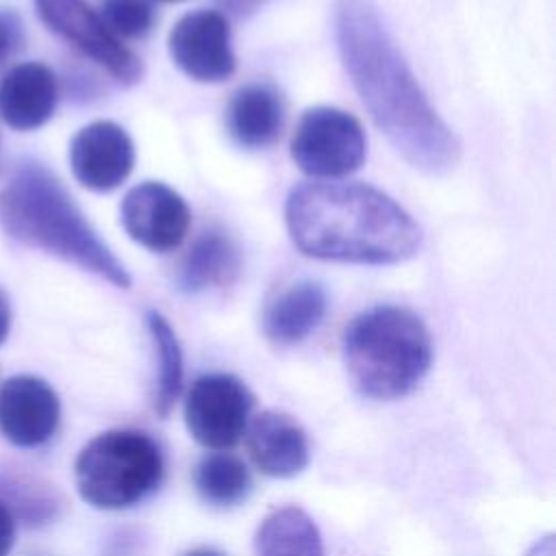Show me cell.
Wrapping results in <instances>:
<instances>
[{"label":"cell","mask_w":556,"mask_h":556,"mask_svg":"<svg viewBox=\"0 0 556 556\" xmlns=\"http://www.w3.org/2000/svg\"><path fill=\"white\" fill-rule=\"evenodd\" d=\"M148 330L159 358V380L154 393V410L167 417L182 387V352L169 321L156 313H148Z\"/></svg>","instance_id":"ffe728a7"},{"label":"cell","mask_w":556,"mask_h":556,"mask_svg":"<svg viewBox=\"0 0 556 556\" xmlns=\"http://www.w3.org/2000/svg\"><path fill=\"white\" fill-rule=\"evenodd\" d=\"M159 2H180V0H159Z\"/></svg>","instance_id":"83f0119b"},{"label":"cell","mask_w":556,"mask_h":556,"mask_svg":"<svg viewBox=\"0 0 556 556\" xmlns=\"http://www.w3.org/2000/svg\"><path fill=\"white\" fill-rule=\"evenodd\" d=\"M254 397L232 374L198 376L185 397L189 434L208 450L232 447L248 428Z\"/></svg>","instance_id":"52a82bcc"},{"label":"cell","mask_w":556,"mask_h":556,"mask_svg":"<svg viewBox=\"0 0 556 556\" xmlns=\"http://www.w3.org/2000/svg\"><path fill=\"white\" fill-rule=\"evenodd\" d=\"M122 226L132 241L152 250L178 248L189 230V206L167 185L146 180L132 187L119 206Z\"/></svg>","instance_id":"30bf717a"},{"label":"cell","mask_w":556,"mask_h":556,"mask_svg":"<svg viewBox=\"0 0 556 556\" xmlns=\"http://www.w3.org/2000/svg\"><path fill=\"white\" fill-rule=\"evenodd\" d=\"M20 28L11 24L9 17L0 15V65L7 61V56L13 54V50L20 46Z\"/></svg>","instance_id":"7402d4cb"},{"label":"cell","mask_w":556,"mask_h":556,"mask_svg":"<svg viewBox=\"0 0 556 556\" xmlns=\"http://www.w3.org/2000/svg\"><path fill=\"white\" fill-rule=\"evenodd\" d=\"M56 100V76L46 63H17L0 78V117L13 130L41 128L54 115Z\"/></svg>","instance_id":"5bb4252c"},{"label":"cell","mask_w":556,"mask_h":556,"mask_svg":"<svg viewBox=\"0 0 556 556\" xmlns=\"http://www.w3.org/2000/svg\"><path fill=\"white\" fill-rule=\"evenodd\" d=\"M254 556H324L321 534L306 510L280 506L258 523Z\"/></svg>","instance_id":"e0dca14e"},{"label":"cell","mask_w":556,"mask_h":556,"mask_svg":"<svg viewBox=\"0 0 556 556\" xmlns=\"http://www.w3.org/2000/svg\"><path fill=\"white\" fill-rule=\"evenodd\" d=\"M285 222L295 248L319 261L391 265L417 254L421 230L387 193L361 182L291 189Z\"/></svg>","instance_id":"7a4b0ae2"},{"label":"cell","mask_w":556,"mask_h":556,"mask_svg":"<svg viewBox=\"0 0 556 556\" xmlns=\"http://www.w3.org/2000/svg\"><path fill=\"white\" fill-rule=\"evenodd\" d=\"M39 20L59 37L78 48L93 63L104 67L122 85H135L143 76V65L122 39H117L100 13L83 0H35Z\"/></svg>","instance_id":"ba28073f"},{"label":"cell","mask_w":556,"mask_h":556,"mask_svg":"<svg viewBox=\"0 0 556 556\" xmlns=\"http://www.w3.org/2000/svg\"><path fill=\"white\" fill-rule=\"evenodd\" d=\"M217 2L226 13H230L235 17H248V15L256 13L267 0H217Z\"/></svg>","instance_id":"cb8c5ba5"},{"label":"cell","mask_w":556,"mask_h":556,"mask_svg":"<svg viewBox=\"0 0 556 556\" xmlns=\"http://www.w3.org/2000/svg\"><path fill=\"white\" fill-rule=\"evenodd\" d=\"M185 556H224V554H219V552H215V549H208V547H198V549L187 552Z\"/></svg>","instance_id":"4316f807"},{"label":"cell","mask_w":556,"mask_h":556,"mask_svg":"<svg viewBox=\"0 0 556 556\" xmlns=\"http://www.w3.org/2000/svg\"><path fill=\"white\" fill-rule=\"evenodd\" d=\"M11 328V306L9 300L4 298V293L0 291V343L7 339Z\"/></svg>","instance_id":"d4e9b609"},{"label":"cell","mask_w":556,"mask_h":556,"mask_svg":"<svg viewBox=\"0 0 556 556\" xmlns=\"http://www.w3.org/2000/svg\"><path fill=\"white\" fill-rule=\"evenodd\" d=\"M239 263V250L232 239L219 230H208L189 248L176 280L182 291L200 293L235 278Z\"/></svg>","instance_id":"ac0fdd59"},{"label":"cell","mask_w":556,"mask_h":556,"mask_svg":"<svg viewBox=\"0 0 556 556\" xmlns=\"http://www.w3.org/2000/svg\"><path fill=\"white\" fill-rule=\"evenodd\" d=\"M245 445L256 469L271 478H293L308 465V439L295 417L263 410L245 428Z\"/></svg>","instance_id":"4fadbf2b"},{"label":"cell","mask_w":556,"mask_h":556,"mask_svg":"<svg viewBox=\"0 0 556 556\" xmlns=\"http://www.w3.org/2000/svg\"><path fill=\"white\" fill-rule=\"evenodd\" d=\"M365 132L358 119L334 106L304 111L291 139L295 165L315 178H341L365 161Z\"/></svg>","instance_id":"8992f818"},{"label":"cell","mask_w":556,"mask_h":556,"mask_svg":"<svg viewBox=\"0 0 556 556\" xmlns=\"http://www.w3.org/2000/svg\"><path fill=\"white\" fill-rule=\"evenodd\" d=\"M61 421V402L54 389L37 376H11L0 387V432L17 447L48 443Z\"/></svg>","instance_id":"8fae6325"},{"label":"cell","mask_w":556,"mask_h":556,"mask_svg":"<svg viewBox=\"0 0 556 556\" xmlns=\"http://www.w3.org/2000/svg\"><path fill=\"white\" fill-rule=\"evenodd\" d=\"M334 35L354 89L389 143L421 172H450L460 143L421 91L374 2L337 0Z\"/></svg>","instance_id":"6da1fadb"},{"label":"cell","mask_w":556,"mask_h":556,"mask_svg":"<svg viewBox=\"0 0 556 556\" xmlns=\"http://www.w3.org/2000/svg\"><path fill=\"white\" fill-rule=\"evenodd\" d=\"M165 463L159 443L141 430H106L76 456L78 495L93 508L122 510L154 493Z\"/></svg>","instance_id":"5b68a950"},{"label":"cell","mask_w":556,"mask_h":556,"mask_svg":"<svg viewBox=\"0 0 556 556\" xmlns=\"http://www.w3.org/2000/svg\"><path fill=\"white\" fill-rule=\"evenodd\" d=\"M193 484L202 502L228 508L243 502L252 491V476L243 460L226 452L206 454L193 471Z\"/></svg>","instance_id":"d6986e66"},{"label":"cell","mask_w":556,"mask_h":556,"mask_svg":"<svg viewBox=\"0 0 556 556\" xmlns=\"http://www.w3.org/2000/svg\"><path fill=\"white\" fill-rule=\"evenodd\" d=\"M328 298L321 285L302 280L278 293L263 313V332L276 345L304 341L324 319Z\"/></svg>","instance_id":"9a60e30c"},{"label":"cell","mask_w":556,"mask_h":556,"mask_svg":"<svg viewBox=\"0 0 556 556\" xmlns=\"http://www.w3.org/2000/svg\"><path fill=\"white\" fill-rule=\"evenodd\" d=\"M100 17L117 39H137L150 33L154 7L152 0H104Z\"/></svg>","instance_id":"44dd1931"},{"label":"cell","mask_w":556,"mask_h":556,"mask_svg":"<svg viewBox=\"0 0 556 556\" xmlns=\"http://www.w3.org/2000/svg\"><path fill=\"white\" fill-rule=\"evenodd\" d=\"M343 363L352 384L371 400L410 393L432 363L426 324L402 306H374L343 330Z\"/></svg>","instance_id":"277c9868"},{"label":"cell","mask_w":556,"mask_h":556,"mask_svg":"<svg viewBox=\"0 0 556 556\" xmlns=\"http://www.w3.org/2000/svg\"><path fill=\"white\" fill-rule=\"evenodd\" d=\"M528 556H554V541H552V536H545L543 541H539Z\"/></svg>","instance_id":"484cf974"},{"label":"cell","mask_w":556,"mask_h":556,"mask_svg":"<svg viewBox=\"0 0 556 556\" xmlns=\"http://www.w3.org/2000/svg\"><path fill=\"white\" fill-rule=\"evenodd\" d=\"M70 165L83 187L98 193L113 191L132 172V139L115 122H91L72 137Z\"/></svg>","instance_id":"7c38bea8"},{"label":"cell","mask_w":556,"mask_h":556,"mask_svg":"<svg viewBox=\"0 0 556 556\" xmlns=\"http://www.w3.org/2000/svg\"><path fill=\"white\" fill-rule=\"evenodd\" d=\"M15 543V519L11 510L0 502V556H9Z\"/></svg>","instance_id":"603a6c76"},{"label":"cell","mask_w":556,"mask_h":556,"mask_svg":"<svg viewBox=\"0 0 556 556\" xmlns=\"http://www.w3.org/2000/svg\"><path fill=\"white\" fill-rule=\"evenodd\" d=\"M172 61L193 80L222 83L235 72L230 26L219 11L200 9L182 15L169 33Z\"/></svg>","instance_id":"9c48e42d"},{"label":"cell","mask_w":556,"mask_h":556,"mask_svg":"<svg viewBox=\"0 0 556 556\" xmlns=\"http://www.w3.org/2000/svg\"><path fill=\"white\" fill-rule=\"evenodd\" d=\"M0 226L24 245L74 263L115 287H130L126 267L41 163H20L0 189Z\"/></svg>","instance_id":"3957f363"},{"label":"cell","mask_w":556,"mask_h":556,"mask_svg":"<svg viewBox=\"0 0 556 556\" xmlns=\"http://www.w3.org/2000/svg\"><path fill=\"white\" fill-rule=\"evenodd\" d=\"M282 119V100L267 85L241 87L226 109V128L230 137L248 150L269 146L278 137Z\"/></svg>","instance_id":"2e32d148"}]
</instances>
